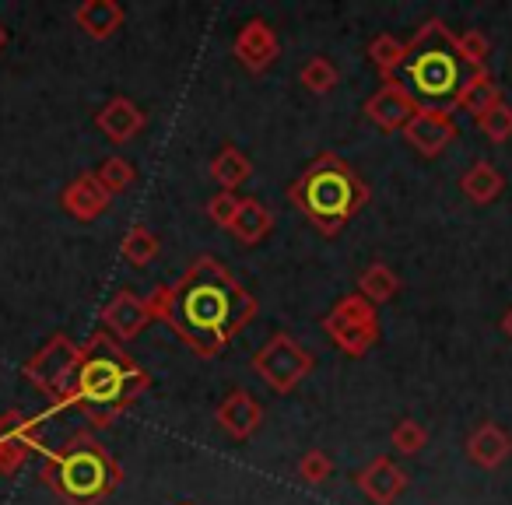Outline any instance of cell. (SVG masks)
<instances>
[{
	"label": "cell",
	"mask_w": 512,
	"mask_h": 505,
	"mask_svg": "<svg viewBox=\"0 0 512 505\" xmlns=\"http://www.w3.org/2000/svg\"><path fill=\"white\" fill-rule=\"evenodd\" d=\"M495 102H502V92H498V81L491 78V71L488 67H481V71H474L467 78V85H463V92H460V102L456 106L460 109H467V113H474V116H481V113H488Z\"/></svg>",
	"instance_id": "cell-23"
},
{
	"label": "cell",
	"mask_w": 512,
	"mask_h": 505,
	"mask_svg": "<svg viewBox=\"0 0 512 505\" xmlns=\"http://www.w3.org/2000/svg\"><path fill=\"white\" fill-rule=\"evenodd\" d=\"M183 505H193V502H183Z\"/></svg>",
	"instance_id": "cell-36"
},
{
	"label": "cell",
	"mask_w": 512,
	"mask_h": 505,
	"mask_svg": "<svg viewBox=\"0 0 512 505\" xmlns=\"http://www.w3.org/2000/svg\"><path fill=\"white\" fill-rule=\"evenodd\" d=\"M299 81L309 88L313 95H327V92H334L337 88V81H341V74H337V67H334V60L330 57H313L306 67L299 71Z\"/></svg>",
	"instance_id": "cell-28"
},
{
	"label": "cell",
	"mask_w": 512,
	"mask_h": 505,
	"mask_svg": "<svg viewBox=\"0 0 512 505\" xmlns=\"http://www.w3.org/2000/svg\"><path fill=\"white\" fill-rule=\"evenodd\" d=\"M460 190H463V197H467L470 204H491V200L505 190V179L491 162H474L460 176Z\"/></svg>",
	"instance_id": "cell-21"
},
{
	"label": "cell",
	"mask_w": 512,
	"mask_h": 505,
	"mask_svg": "<svg viewBox=\"0 0 512 505\" xmlns=\"http://www.w3.org/2000/svg\"><path fill=\"white\" fill-rule=\"evenodd\" d=\"M155 320H165L190 351L214 358L260 313L256 299L214 257H197L176 285L148 295Z\"/></svg>",
	"instance_id": "cell-1"
},
{
	"label": "cell",
	"mask_w": 512,
	"mask_h": 505,
	"mask_svg": "<svg viewBox=\"0 0 512 505\" xmlns=\"http://www.w3.org/2000/svg\"><path fill=\"white\" fill-rule=\"evenodd\" d=\"M271 228H274L271 207L260 204V200H242L232 225H228V232H232L242 246H256V242H264L267 235H271Z\"/></svg>",
	"instance_id": "cell-20"
},
{
	"label": "cell",
	"mask_w": 512,
	"mask_h": 505,
	"mask_svg": "<svg viewBox=\"0 0 512 505\" xmlns=\"http://www.w3.org/2000/svg\"><path fill=\"white\" fill-rule=\"evenodd\" d=\"M477 130H481L491 144L509 141V137H512V106H509V102H495L488 113L477 116Z\"/></svg>",
	"instance_id": "cell-29"
},
{
	"label": "cell",
	"mask_w": 512,
	"mask_h": 505,
	"mask_svg": "<svg viewBox=\"0 0 512 505\" xmlns=\"http://www.w3.org/2000/svg\"><path fill=\"white\" fill-rule=\"evenodd\" d=\"M123 22H127V11H123L116 0H85V4L74 8V25H78L88 39H95V43L113 39L116 32L123 29Z\"/></svg>",
	"instance_id": "cell-18"
},
{
	"label": "cell",
	"mask_w": 512,
	"mask_h": 505,
	"mask_svg": "<svg viewBox=\"0 0 512 505\" xmlns=\"http://www.w3.org/2000/svg\"><path fill=\"white\" fill-rule=\"evenodd\" d=\"M214 418H218L221 432L246 442L260 432V425H264V407H260V400H256L249 390H232L218 404V414H214Z\"/></svg>",
	"instance_id": "cell-12"
},
{
	"label": "cell",
	"mask_w": 512,
	"mask_h": 505,
	"mask_svg": "<svg viewBox=\"0 0 512 505\" xmlns=\"http://www.w3.org/2000/svg\"><path fill=\"white\" fill-rule=\"evenodd\" d=\"M358 491L376 505H393L407 488V470L397 467L390 456H376L362 474L355 477Z\"/></svg>",
	"instance_id": "cell-14"
},
{
	"label": "cell",
	"mask_w": 512,
	"mask_h": 505,
	"mask_svg": "<svg viewBox=\"0 0 512 505\" xmlns=\"http://www.w3.org/2000/svg\"><path fill=\"white\" fill-rule=\"evenodd\" d=\"M512 453V439L495 425V421H484L474 432L467 435V460L481 470H495L509 460Z\"/></svg>",
	"instance_id": "cell-19"
},
{
	"label": "cell",
	"mask_w": 512,
	"mask_h": 505,
	"mask_svg": "<svg viewBox=\"0 0 512 505\" xmlns=\"http://www.w3.org/2000/svg\"><path fill=\"white\" fill-rule=\"evenodd\" d=\"M95 179H99L102 190H106L109 197H120L123 190H130V186H134L137 169H134V162H130V158L113 155V158H106L99 169H95Z\"/></svg>",
	"instance_id": "cell-26"
},
{
	"label": "cell",
	"mask_w": 512,
	"mask_h": 505,
	"mask_svg": "<svg viewBox=\"0 0 512 505\" xmlns=\"http://www.w3.org/2000/svg\"><path fill=\"white\" fill-rule=\"evenodd\" d=\"M39 428H43V418H29L18 407L0 414V470L4 474H15L29 460L32 449H43Z\"/></svg>",
	"instance_id": "cell-9"
},
{
	"label": "cell",
	"mask_w": 512,
	"mask_h": 505,
	"mask_svg": "<svg viewBox=\"0 0 512 505\" xmlns=\"http://www.w3.org/2000/svg\"><path fill=\"white\" fill-rule=\"evenodd\" d=\"M498 327H502V334H505V337H509V341H512V309H509V313L502 316V323H498Z\"/></svg>",
	"instance_id": "cell-34"
},
{
	"label": "cell",
	"mask_w": 512,
	"mask_h": 505,
	"mask_svg": "<svg viewBox=\"0 0 512 505\" xmlns=\"http://www.w3.org/2000/svg\"><path fill=\"white\" fill-rule=\"evenodd\" d=\"M397 292H400V278L386 264L365 267L362 278H358V295H362V299H369L372 306H376V302H390Z\"/></svg>",
	"instance_id": "cell-25"
},
{
	"label": "cell",
	"mask_w": 512,
	"mask_h": 505,
	"mask_svg": "<svg viewBox=\"0 0 512 505\" xmlns=\"http://www.w3.org/2000/svg\"><path fill=\"white\" fill-rule=\"evenodd\" d=\"M369 60L379 67L383 81H393L400 60H404V43H400V39H393L390 32H379V36L369 43Z\"/></svg>",
	"instance_id": "cell-27"
},
{
	"label": "cell",
	"mask_w": 512,
	"mask_h": 505,
	"mask_svg": "<svg viewBox=\"0 0 512 505\" xmlns=\"http://www.w3.org/2000/svg\"><path fill=\"white\" fill-rule=\"evenodd\" d=\"M239 204H242V197H235V193H225V190L214 193V197L207 200V218H211L218 228H228L235 218V211H239Z\"/></svg>",
	"instance_id": "cell-33"
},
{
	"label": "cell",
	"mask_w": 512,
	"mask_h": 505,
	"mask_svg": "<svg viewBox=\"0 0 512 505\" xmlns=\"http://www.w3.org/2000/svg\"><path fill=\"white\" fill-rule=\"evenodd\" d=\"M148 386V372L120 348V341L99 330L81 348V369L71 407L81 411V418H88L92 428H109Z\"/></svg>",
	"instance_id": "cell-2"
},
{
	"label": "cell",
	"mask_w": 512,
	"mask_h": 505,
	"mask_svg": "<svg viewBox=\"0 0 512 505\" xmlns=\"http://www.w3.org/2000/svg\"><path fill=\"white\" fill-rule=\"evenodd\" d=\"M456 50H460L463 64H467L470 71H481L484 60H488V53H491V43L481 29H467L456 36Z\"/></svg>",
	"instance_id": "cell-30"
},
{
	"label": "cell",
	"mask_w": 512,
	"mask_h": 505,
	"mask_svg": "<svg viewBox=\"0 0 512 505\" xmlns=\"http://www.w3.org/2000/svg\"><path fill=\"white\" fill-rule=\"evenodd\" d=\"M295 474H299L302 484H323L330 474H334V460H330L323 449H309V453L295 463Z\"/></svg>",
	"instance_id": "cell-32"
},
{
	"label": "cell",
	"mask_w": 512,
	"mask_h": 505,
	"mask_svg": "<svg viewBox=\"0 0 512 505\" xmlns=\"http://www.w3.org/2000/svg\"><path fill=\"white\" fill-rule=\"evenodd\" d=\"M390 442H393V449H397V453L414 456V453H421V449H425L428 432L414 418H404V421H397V428L390 432Z\"/></svg>",
	"instance_id": "cell-31"
},
{
	"label": "cell",
	"mask_w": 512,
	"mask_h": 505,
	"mask_svg": "<svg viewBox=\"0 0 512 505\" xmlns=\"http://www.w3.org/2000/svg\"><path fill=\"white\" fill-rule=\"evenodd\" d=\"M155 320V309L148 299H137L134 292H116V299L102 309V327L113 341H134L144 334V327Z\"/></svg>",
	"instance_id": "cell-11"
},
{
	"label": "cell",
	"mask_w": 512,
	"mask_h": 505,
	"mask_svg": "<svg viewBox=\"0 0 512 505\" xmlns=\"http://www.w3.org/2000/svg\"><path fill=\"white\" fill-rule=\"evenodd\" d=\"M43 481L64 505H102L123 484V467L92 432H74L57 453H46Z\"/></svg>",
	"instance_id": "cell-5"
},
{
	"label": "cell",
	"mask_w": 512,
	"mask_h": 505,
	"mask_svg": "<svg viewBox=\"0 0 512 505\" xmlns=\"http://www.w3.org/2000/svg\"><path fill=\"white\" fill-rule=\"evenodd\" d=\"M120 253L130 267H148V264H155L158 253H162V242H158V235L151 232V228L134 225V228H127V235H123Z\"/></svg>",
	"instance_id": "cell-24"
},
{
	"label": "cell",
	"mask_w": 512,
	"mask_h": 505,
	"mask_svg": "<svg viewBox=\"0 0 512 505\" xmlns=\"http://www.w3.org/2000/svg\"><path fill=\"white\" fill-rule=\"evenodd\" d=\"M470 74L474 71L463 64L460 50H456V36L439 18H428L414 32L411 43H404V60H400L393 81L411 95L421 113L449 116L460 102Z\"/></svg>",
	"instance_id": "cell-3"
},
{
	"label": "cell",
	"mask_w": 512,
	"mask_h": 505,
	"mask_svg": "<svg viewBox=\"0 0 512 505\" xmlns=\"http://www.w3.org/2000/svg\"><path fill=\"white\" fill-rule=\"evenodd\" d=\"M253 372L264 379L274 393H292L295 386L313 372V355H309L292 334H274L271 341L253 355Z\"/></svg>",
	"instance_id": "cell-8"
},
{
	"label": "cell",
	"mask_w": 512,
	"mask_h": 505,
	"mask_svg": "<svg viewBox=\"0 0 512 505\" xmlns=\"http://www.w3.org/2000/svg\"><path fill=\"white\" fill-rule=\"evenodd\" d=\"M232 53L249 74H264L274 67L281 46L271 25H267L264 18H253V22H246L239 29V36H235V43H232Z\"/></svg>",
	"instance_id": "cell-10"
},
{
	"label": "cell",
	"mask_w": 512,
	"mask_h": 505,
	"mask_svg": "<svg viewBox=\"0 0 512 505\" xmlns=\"http://www.w3.org/2000/svg\"><path fill=\"white\" fill-rule=\"evenodd\" d=\"M414 113H418V106H414V99L397 81H383L379 92L365 102V116H369L379 130H404Z\"/></svg>",
	"instance_id": "cell-16"
},
{
	"label": "cell",
	"mask_w": 512,
	"mask_h": 505,
	"mask_svg": "<svg viewBox=\"0 0 512 505\" xmlns=\"http://www.w3.org/2000/svg\"><path fill=\"white\" fill-rule=\"evenodd\" d=\"M4 46H8V29L0 25V50H4Z\"/></svg>",
	"instance_id": "cell-35"
},
{
	"label": "cell",
	"mask_w": 512,
	"mask_h": 505,
	"mask_svg": "<svg viewBox=\"0 0 512 505\" xmlns=\"http://www.w3.org/2000/svg\"><path fill=\"white\" fill-rule=\"evenodd\" d=\"M288 200L306 214V221H313L320 235H337L369 204V186L341 155L323 151L302 169V176L288 190Z\"/></svg>",
	"instance_id": "cell-4"
},
{
	"label": "cell",
	"mask_w": 512,
	"mask_h": 505,
	"mask_svg": "<svg viewBox=\"0 0 512 505\" xmlns=\"http://www.w3.org/2000/svg\"><path fill=\"white\" fill-rule=\"evenodd\" d=\"M81 369V348L67 334H53L36 355L25 362V379L53 400V411H67L74 400V383Z\"/></svg>",
	"instance_id": "cell-6"
},
{
	"label": "cell",
	"mask_w": 512,
	"mask_h": 505,
	"mask_svg": "<svg viewBox=\"0 0 512 505\" xmlns=\"http://www.w3.org/2000/svg\"><path fill=\"white\" fill-rule=\"evenodd\" d=\"M109 200L113 197L102 190L95 172H81V176L71 179V183L64 186V193H60V207L78 221H95L99 214H106Z\"/></svg>",
	"instance_id": "cell-17"
},
{
	"label": "cell",
	"mask_w": 512,
	"mask_h": 505,
	"mask_svg": "<svg viewBox=\"0 0 512 505\" xmlns=\"http://www.w3.org/2000/svg\"><path fill=\"white\" fill-rule=\"evenodd\" d=\"M207 169H211V179L225 193H235V186H242L249 176H253V162H249L239 148H232V144H228V148H221L218 155L211 158V165H207Z\"/></svg>",
	"instance_id": "cell-22"
},
{
	"label": "cell",
	"mask_w": 512,
	"mask_h": 505,
	"mask_svg": "<svg viewBox=\"0 0 512 505\" xmlns=\"http://www.w3.org/2000/svg\"><path fill=\"white\" fill-rule=\"evenodd\" d=\"M323 330L330 334V341L351 358H362L376 348L379 341V313L369 299L362 295H344L330 316L323 320Z\"/></svg>",
	"instance_id": "cell-7"
},
{
	"label": "cell",
	"mask_w": 512,
	"mask_h": 505,
	"mask_svg": "<svg viewBox=\"0 0 512 505\" xmlns=\"http://www.w3.org/2000/svg\"><path fill=\"white\" fill-rule=\"evenodd\" d=\"M95 127L113 144H127L148 127V113H144L134 99H127V95H116V99H109L106 106L95 113Z\"/></svg>",
	"instance_id": "cell-15"
},
{
	"label": "cell",
	"mask_w": 512,
	"mask_h": 505,
	"mask_svg": "<svg viewBox=\"0 0 512 505\" xmlns=\"http://www.w3.org/2000/svg\"><path fill=\"white\" fill-rule=\"evenodd\" d=\"M460 127L453 123V116H439V113H414L411 123L404 127V137L414 151H421L425 158H435L456 141Z\"/></svg>",
	"instance_id": "cell-13"
}]
</instances>
